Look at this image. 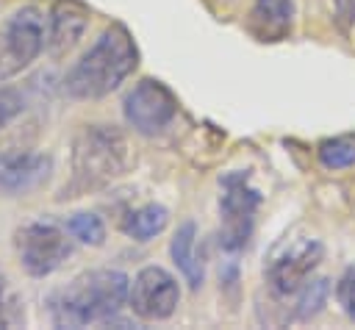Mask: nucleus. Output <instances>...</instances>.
<instances>
[{"instance_id":"obj_1","label":"nucleus","mask_w":355,"mask_h":330,"mask_svg":"<svg viewBox=\"0 0 355 330\" xmlns=\"http://www.w3.org/2000/svg\"><path fill=\"white\" fill-rule=\"evenodd\" d=\"M139 67V47L119 22L108 25L92 47L64 75V92L72 100H100L119 89Z\"/></svg>"},{"instance_id":"obj_2","label":"nucleus","mask_w":355,"mask_h":330,"mask_svg":"<svg viewBox=\"0 0 355 330\" xmlns=\"http://www.w3.org/2000/svg\"><path fill=\"white\" fill-rule=\"evenodd\" d=\"M130 277L119 269H89L72 277L50 299V313L58 327L111 324L128 305Z\"/></svg>"},{"instance_id":"obj_3","label":"nucleus","mask_w":355,"mask_h":330,"mask_svg":"<svg viewBox=\"0 0 355 330\" xmlns=\"http://www.w3.org/2000/svg\"><path fill=\"white\" fill-rule=\"evenodd\" d=\"M130 164V147L125 133L116 125H83L72 139L69 153V197L86 194L108 186L119 175H125Z\"/></svg>"},{"instance_id":"obj_4","label":"nucleus","mask_w":355,"mask_h":330,"mask_svg":"<svg viewBox=\"0 0 355 330\" xmlns=\"http://www.w3.org/2000/svg\"><path fill=\"white\" fill-rule=\"evenodd\" d=\"M219 244L225 252H241L255 230L261 194L247 169H233L219 177Z\"/></svg>"},{"instance_id":"obj_5","label":"nucleus","mask_w":355,"mask_h":330,"mask_svg":"<svg viewBox=\"0 0 355 330\" xmlns=\"http://www.w3.org/2000/svg\"><path fill=\"white\" fill-rule=\"evenodd\" d=\"M72 233L55 219H31L14 230V252L31 277H47L72 255Z\"/></svg>"},{"instance_id":"obj_6","label":"nucleus","mask_w":355,"mask_h":330,"mask_svg":"<svg viewBox=\"0 0 355 330\" xmlns=\"http://www.w3.org/2000/svg\"><path fill=\"white\" fill-rule=\"evenodd\" d=\"M44 11L19 6L0 25V83L25 72L44 53Z\"/></svg>"},{"instance_id":"obj_7","label":"nucleus","mask_w":355,"mask_h":330,"mask_svg":"<svg viewBox=\"0 0 355 330\" xmlns=\"http://www.w3.org/2000/svg\"><path fill=\"white\" fill-rule=\"evenodd\" d=\"M122 116L136 133L158 136L178 116V97L158 78H141L128 89L122 100Z\"/></svg>"},{"instance_id":"obj_8","label":"nucleus","mask_w":355,"mask_h":330,"mask_svg":"<svg viewBox=\"0 0 355 330\" xmlns=\"http://www.w3.org/2000/svg\"><path fill=\"white\" fill-rule=\"evenodd\" d=\"M322 244L311 236H300V238H286L283 244H277L266 261V283L275 294L288 297L297 294L313 275V269L322 263Z\"/></svg>"},{"instance_id":"obj_9","label":"nucleus","mask_w":355,"mask_h":330,"mask_svg":"<svg viewBox=\"0 0 355 330\" xmlns=\"http://www.w3.org/2000/svg\"><path fill=\"white\" fill-rule=\"evenodd\" d=\"M180 305V283L178 277L158 266H141L128 288V308L141 322H164Z\"/></svg>"},{"instance_id":"obj_10","label":"nucleus","mask_w":355,"mask_h":330,"mask_svg":"<svg viewBox=\"0 0 355 330\" xmlns=\"http://www.w3.org/2000/svg\"><path fill=\"white\" fill-rule=\"evenodd\" d=\"M89 8L80 0H55L44 22V50L50 58H64L89 28Z\"/></svg>"},{"instance_id":"obj_11","label":"nucleus","mask_w":355,"mask_h":330,"mask_svg":"<svg viewBox=\"0 0 355 330\" xmlns=\"http://www.w3.org/2000/svg\"><path fill=\"white\" fill-rule=\"evenodd\" d=\"M53 172V161L33 150H0V191L28 194L39 189Z\"/></svg>"},{"instance_id":"obj_12","label":"nucleus","mask_w":355,"mask_h":330,"mask_svg":"<svg viewBox=\"0 0 355 330\" xmlns=\"http://www.w3.org/2000/svg\"><path fill=\"white\" fill-rule=\"evenodd\" d=\"M294 0H252L247 14V31L263 44H275L291 36Z\"/></svg>"},{"instance_id":"obj_13","label":"nucleus","mask_w":355,"mask_h":330,"mask_svg":"<svg viewBox=\"0 0 355 330\" xmlns=\"http://www.w3.org/2000/svg\"><path fill=\"white\" fill-rule=\"evenodd\" d=\"M169 255H172L178 272L183 275V280L191 288H200L205 272H202V261L197 255V225L194 222H183L175 230V236L169 241Z\"/></svg>"},{"instance_id":"obj_14","label":"nucleus","mask_w":355,"mask_h":330,"mask_svg":"<svg viewBox=\"0 0 355 330\" xmlns=\"http://www.w3.org/2000/svg\"><path fill=\"white\" fill-rule=\"evenodd\" d=\"M169 225V208L161 202H144L122 219V233L133 241H150L161 236Z\"/></svg>"},{"instance_id":"obj_15","label":"nucleus","mask_w":355,"mask_h":330,"mask_svg":"<svg viewBox=\"0 0 355 330\" xmlns=\"http://www.w3.org/2000/svg\"><path fill=\"white\" fill-rule=\"evenodd\" d=\"M327 294H330V283H327L324 277L308 280V283L300 288V297H297V305H294L297 322H311V319L324 308Z\"/></svg>"},{"instance_id":"obj_16","label":"nucleus","mask_w":355,"mask_h":330,"mask_svg":"<svg viewBox=\"0 0 355 330\" xmlns=\"http://www.w3.org/2000/svg\"><path fill=\"white\" fill-rule=\"evenodd\" d=\"M67 230L72 233L75 241L86 244V247H100L105 241V225L97 214L92 211H78L67 219Z\"/></svg>"},{"instance_id":"obj_17","label":"nucleus","mask_w":355,"mask_h":330,"mask_svg":"<svg viewBox=\"0 0 355 330\" xmlns=\"http://www.w3.org/2000/svg\"><path fill=\"white\" fill-rule=\"evenodd\" d=\"M319 161L327 169H347L355 164V144L344 139H327L319 144Z\"/></svg>"},{"instance_id":"obj_18","label":"nucleus","mask_w":355,"mask_h":330,"mask_svg":"<svg viewBox=\"0 0 355 330\" xmlns=\"http://www.w3.org/2000/svg\"><path fill=\"white\" fill-rule=\"evenodd\" d=\"M336 302L355 322V263H349L336 280Z\"/></svg>"},{"instance_id":"obj_19","label":"nucleus","mask_w":355,"mask_h":330,"mask_svg":"<svg viewBox=\"0 0 355 330\" xmlns=\"http://www.w3.org/2000/svg\"><path fill=\"white\" fill-rule=\"evenodd\" d=\"M25 111V97L14 86H0V130H6Z\"/></svg>"},{"instance_id":"obj_20","label":"nucleus","mask_w":355,"mask_h":330,"mask_svg":"<svg viewBox=\"0 0 355 330\" xmlns=\"http://www.w3.org/2000/svg\"><path fill=\"white\" fill-rule=\"evenodd\" d=\"M333 3V19L341 33H349L355 28V0H330Z\"/></svg>"},{"instance_id":"obj_21","label":"nucleus","mask_w":355,"mask_h":330,"mask_svg":"<svg viewBox=\"0 0 355 330\" xmlns=\"http://www.w3.org/2000/svg\"><path fill=\"white\" fill-rule=\"evenodd\" d=\"M11 302H8V294H6V286H3V277H0V327H6L11 322Z\"/></svg>"}]
</instances>
